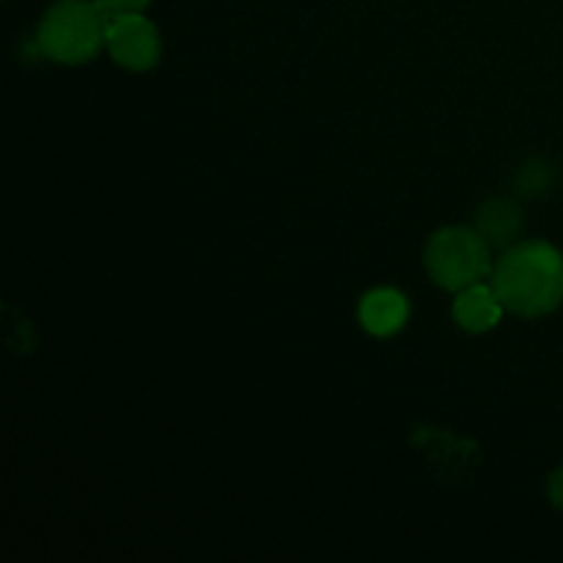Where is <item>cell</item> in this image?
<instances>
[{"label": "cell", "mask_w": 563, "mask_h": 563, "mask_svg": "<svg viewBox=\"0 0 563 563\" xmlns=\"http://www.w3.org/2000/svg\"><path fill=\"white\" fill-rule=\"evenodd\" d=\"M108 14L97 0H58L44 11L36 27V44L49 60L66 66L88 64L104 47Z\"/></svg>", "instance_id": "cell-2"}, {"label": "cell", "mask_w": 563, "mask_h": 563, "mask_svg": "<svg viewBox=\"0 0 563 563\" xmlns=\"http://www.w3.org/2000/svg\"><path fill=\"white\" fill-rule=\"evenodd\" d=\"M548 498H550V504L555 506V509L563 511V465L559 467V471L550 473V478H548Z\"/></svg>", "instance_id": "cell-10"}, {"label": "cell", "mask_w": 563, "mask_h": 563, "mask_svg": "<svg viewBox=\"0 0 563 563\" xmlns=\"http://www.w3.org/2000/svg\"><path fill=\"white\" fill-rule=\"evenodd\" d=\"M522 225H526V214H522L520 203L511 201V198H487L476 209V225L473 229L487 240L489 247L506 251V247L520 240Z\"/></svg>", "instance_id": "cell-6"}, {"label": "cell", "mask_w": 563, "mask_h": 563, "mask_svg": "<svg viewBox=\"0 0 563 563\" xmlns=\"http://www.w3.org/2000/svg\"><path fill=\"white\" fill-rule=\"evenodd\" d=\"M104 47L110 49V58L115 64L130 71L152 69V66H157L159 55H163L157 25L143 14L108 16Z\"/></svg>", "instance_id": "cell-4"}, {"label": "cell", "mask_w": 563, "mask_h": 563, "mask_svg": "<svg viewBox=\"0 0 563 563\" xmlns=\"http://www.w3.org/2000/svg\"><path fill=\"white\" fill-rule=\"evenodd\" d=\"M423 267L440 289L462 291L493 273V258L487 240L476 229L449 225L429 236L423 247Z\"/></svg>", "instance_id": "cell-3"}, {"label": "cell", "mask_w": 563, "mask_h": 563, "mask_svg": "<svg viewBox=\"0 0 563 563\" xmlns=\"http://www.w3.org/2000/svg\"><path fill=\"white\" fill-rule=\"evenodd\" d=\"M504 302L495 295L493 284H473L467 289L456 291L454 300V322L467 333H489L495 324L504 319Z\"/></svg>", "instance_id": "cell-7"}, {"label": "cell", "mask_w": 563, "mask_h": 563, "mask_svg": "<svg viewBox=\"0 0 563 563\" xmlns=\"http://www.w3.org/2000/svg\"><path fill=\"white\" fill-rule=\"evenodd\" d=\"M489 284L515 317H548L563 302V253L542 240L515 242L493 264Z\"/></svg>", "instance_id": "cell-1"}, {"label": "cell", "mask_w": 563, "mask_h": 563, "mask_svg": "<svg viewBox=\"0 0 563 563\" xmlns=\"http://www.w3.org/2000/svg\"><path fill=\"white\" fill-rule=\"evenodd\" d=\"M152 0H97L99 9L104 11L108 16H119V14H141Z\"/></svg>", "instance_id": "cell-9"}, {"label": "cell", "mask_w": 563, "mask_h": 563, "mask_svg": "<svg viewBox=\"0 0 563 563\" xmlns=\"http://www.w3.org/2000/svg\"><path fill=\"white\" fill-rule=\"evenodd\" d=\"M410 317V302L399 289H372L363 295L361 306H357V319H361L363 330L374 339H388L396 335L407 324Z\"/></svg>", "instance_id": "cell-5"}, {"label": "cell", "mask_w": 563, "mask_h": 563, "mask_svg": "<svg viewBox=\"0 0 563 563\" xmlns=\"http://www.w3.org/2000/svg\"><path fill=\"white\" fill-rule=\"evenodd\" d=\"M555 187V168L544 157H528L511 176V190L520 198H542Z\"/></svg>", "instance_id": "cell-8"}]
</instances>
